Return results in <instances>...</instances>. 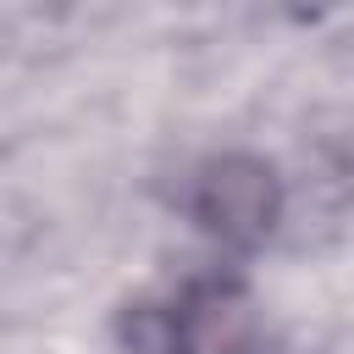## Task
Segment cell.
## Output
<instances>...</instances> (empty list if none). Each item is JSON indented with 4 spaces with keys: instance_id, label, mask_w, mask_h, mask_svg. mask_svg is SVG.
I'll return each mask as SVG.
<instances>
[{
    "instance_id": "cell-1",
    "label": "cell",
    "mask_w": 354,
    "mask_h": 354,
    "mask_svg": "<svg viewBox=\"0 0 354 354\" xmlns=\"http://www.w3.org/2000/svg\"><path fill=\"white\" fill-rule=\"evenodd\" d=\"M277 210H282L277 171L254 155H221V160L199 166V177L188 188V216L232 249L260 243L277 227Z\"/></svg>"
},
{
    "instance_id": "cell-2",
    "label": "cell",
    "mask_w": 354,
    "mask_h": 354,
    "mask_svg": "<svg viewBox=\"0 0 354 354\" xmlns=\"http://www.w3.org/2000/svg\"><path fill=\"white\" fill-rule=\"evenodd\" d=\"M249 337L254 315L238 282H194L166 310V354H243Z\"/></svg>"
}]
</instances>
